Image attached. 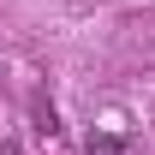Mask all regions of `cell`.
I'll list each match as a JSON object with an SVG mask.
<instances>
[{"instance_id":"6da1fadb","label":"cell","mask_w":155,"mask_h":155,"mask_svg":"<svg viewBox=\"0 0 155 155\" xmlns=\"http://www.w3.org/2000/svg\"><path fill=\"white\" fill-rule=\"evenodd\" d=\"M90 155H125V137L119 131H90Z\"/></svg>"}]
</instances>
